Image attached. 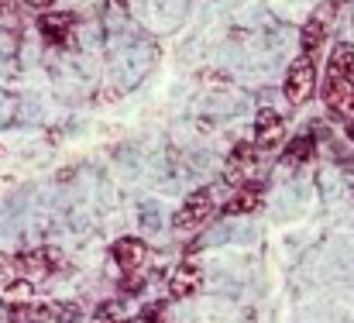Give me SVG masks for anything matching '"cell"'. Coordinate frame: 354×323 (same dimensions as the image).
Masks as SVG:
<instances>
[{
	"instance_id": "obj_14",
	"label": "cell",
	"mask_w": 354,
	"mask_h": 323,
	"mask_svg": "<svg viewBox=\"0 0 354 323\" xmlns=\"http://www.w3.org/2000/svg\"><path fill=\"white\" fill-rule=\"evenodd\" d=\"M48 317H52V320H59V323H76L80 320V310H76V306H52V310H48Z\"/></svg>"
},
{
	"instance_id": "obj_17",
	"label": "cell",
	"mask_w": 354,
	"mask_h": 323,
	"mask_svg": "<svg viewBox=\"0 0 354 323\" xmlns=\"http://www.w3.org/2000/svg\"><path fill=\"white\" fill-rule=\"evenodd\" d=\"M348 138H351V141H354V120H351V124H348Z\"/></svg>"
},
{
	"instance_id": "obj_8",
	"label": "cell",
	"mask_w": 354,
	"mask_h": 323,
	"mask_svg": "<svg viewBox=\"0 0 354 323\" xmlns=\"http://www.w3.org/2000/svg\"><path fill=\"white\" fill-rule=\"evenodd\" d=\"M196 289H200V268H196V265H189V261H183V265L172 272L169 293H172L176 299H186V296H193Z\"/></svg>"
},
{
	"instance_id": "obj_12",
	"label": "cell",
	"mask_w": 354,
	"mask_h": 323,
	"mask_svg": "<svg viewBox=\"0 0 354 323\" xmlns=\"http://www.w3.org/2000/svg\"><path fill=\"white\" fill-rule=\"evenodd\" d=\"M261 200H265V186H261V183H244L227 210H231V214H254V210L261 207Z\"/></svg>"
},
{
	"instance_id": "obj_3",
	"label": "cell",
	"mask_w": 354,
	"mask_h": 323,
	"mask_svg": "<svg viewBox=\"0 0 354 323\" xmlns=\"http://www.w3.org/2000/svg\"><path fill=\"white\" fill-rule=\"evenodd\" d=\"M10 265H14L17 275H24V279H45V275H52V268L59 265V258H55L52 251H24V255L10 258Z\"/></svg>"
},
{
	"instance_id": "obj_18",
	"label": "cell",
	"mask_w": 354,
	"mask_h": 323,
	"mask_svg": "<svg viewBox=\"0 0 354 323\" xmlns=\"http://www.w3.org/2000/svg\"><path fill=\"white\" fill-rule=\"evenodd\" d=\"M118 3H127V0H118Z\"/></svg>"
},
{
	"instance_id": "obj_10",
	"label": "cell",
	"mask_w": 354,
	"mask_h": 323,
	"mask_svg": "<svg viewBox=\"0 0 354 323\" xmlns=\"http://www.w3.org/2000/svg\"><path fill=\"white\" fill-rule=\"evenodd\" d=\"M145 255H148V248H145V241H138V237H120L118 244H114V258H118L120 268H141V261H145Z\"/></svg>"
},
{
	"instance_id": "obj_1",
	"label": "cell",
	"mask_w": 354,
	"mask_h": 323,
	"mask_svg": "<svg viewBox=\"0 0 354 323\" xmlns=\"http://www.w3.org/2000/svg\"><path fill=\"white\" fill-rule=\"evenodd\" d=\"M313 90H317V66H313L310 55H303V59H296V62L289 66V73H286V97H289L292 104H306V100L313 97Z\"/></svg>"
},
{
	"instance_id": "obj_2",
	"label": "cell",
	"mask_w": 354,
	"mask_h": 323,
	"mask_svg": "<svg viewBox=\"0 0 354 323\" xmlns=\"http://www.w3.org/2000/svg\"><path fill=\"white\" fill-rule=\"evenodd\" d=\"M214 216V193L210 190H200V193H193L183 207H179V214H176V230H196V227H203L207 220Z\"/></svg>"
},
{
	"instance_id": "obj_6",
	"label": "cell",
	"mask_w": 354,
	"mask_h": 323,
	"mask_svg": "<svg viewBox=\"0 0 354 323\" xmlns=\"http://www.w3.org/2000/svg\"><path fill=\"white\" fill-rule=\"evenodd\" d=\"M324 100H327V107L337 110V113L354 110V80H327L324 83Z\"/></svg>"
},
{
	"instance_id": "obj_4",
	"label": "cell",
	"mask_w": 354,
	"mask_h": 323,
	"mask_svg": "<svg viewBox=\"0 0 354 323\" xmlns=\"http://www.w3.org/2000/svg\"><path fill=\"white\" fill-rule=\"evenodd\" d=\"M334 14V7L327 3V7H320L310 21H306V28H303V52L306 55H313V52H320V45H324V38H327V17Z\"/></svg>"
},
{
	"instance_id": "obj_11",
	"label": "cell",
	"mask_w": 354,
	"mask_h": 323,
	"mask_svg": "<svg viewBox=\"0 0 354 323\" xmlns=\"http://www.w3.org/2000/svg\"><path fill=\"white\" fill-rule=\"evenodd\" d=\"M327 80H354V48L337 45L327 59Z\"/></svg>"
},
{
	"instance_id": "obj_13",
	"label": "cell",
	"mask_w": 354,
	"mask_h": 323,
	"mask_svg": "<svg viewBox=\"0 0 354 323\" xmlns=\"http://www.w3.org/2000/svg\"><path fill=\"white\" fill-rule=\"evenodd\" d=\"M310 158H313V138H310V134L292 138V141L286 145V151H282V162H286V165H303V162H310Z\"/></svg>"
},
{
	"instance_id": "obj_5",
	"label": "cell",
	"mask_w": 354,
	"mask_h": 323,
	"mask_svg": "<svg viewBox=\"0 0 354 323\" xmlns=\"http://www.w3.org/2000/svg\"><path fill=\"white\" fill-rule=\"evenodd\" d=\"M282 134H286V124L272 110H261L258 113V127H254V148H279Z\"/></svg>"
},
{
	"instance_id": "obj_9",
	"label": "cell",
	"mask_w": 354,
	"mask_h": 323,
	"mask_svg": "<svg viewBox=\"0 0 354 323\" xmlns=\"http://www.w3.org/2000/svg\"><path fill=\"white\" fill-rule=\"evenodd\" d=\"M254 158H258V148H254L251 141L234 145V151H231V158H227V179H244V176H251Z\"/></svg>"
},
{
	"instance_id": "obj_16",
	"label": "cell",
	"mask_w": 354,
	"mask_h": 323,
	"mask_svg": "<svg viewBox=\"0 0 354 323\" xmlns=\"http://www.w3.org/2000/svg\"><path fill=\"white\" fill-rule=\"evenodd\" d=\"M24 3H31V7H48L52 0H24Z\"/></svg>"
},
{
	"instance_id": "obj_7",
	"label": "cell",
	"mask_w": 354,
	"mask_h": 323,
	"mask_svg": "<svg viewBox=\"0 0 354 323\" xmlns=\"http://www.w3.org/2000/svg\"><path fill=\"white\" fill-rule=\"evenodd\" d=\"M73 14H45L41 21H38V31L45 35V41H52V45H62V41H69V35H73Z\"/></svg>"
},
{
	"instance_id": "obj_15",
	"label": "cell",
	"mask_w": 354,
	"mask_h": 323,
	"mask_svg": "<svg viewBox=\"0 0 354 323\" xmlns=\"http://www.w3.org/2000/svg\"><path fill=\"white\" fill-rule=\"evenodd\" d=\"M97 323H127V320H120L118 313H114V310H111V306H107V310H104V313H100V317H97Z\"/></svg>"
}]
</instances>
